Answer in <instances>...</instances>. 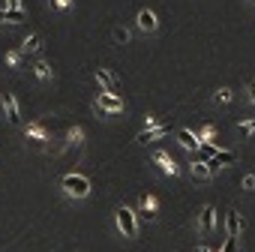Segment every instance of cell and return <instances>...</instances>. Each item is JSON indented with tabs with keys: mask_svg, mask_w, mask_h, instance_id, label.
<instances>
[{
	"mask_svg": "<svg viewBox=\"0 0 255 252\" xmlns=\"http://www.w3.org/2000/svg\"><path fill=\"white\" fill-rule=\"evenodd\" d=\"M60 186H63L69 195H75V198H84V195L90 192V180L81 177V174H66V177L60 180Z\"/></svg>",
	"mask_w": 255,
	"mask_h": 252,
	"instance_id": "cell-1",
	"label": "cell"
},
{
	"mask_svg": "<svg viewBox=\"0 0 255 252\" xmlns=\"http://www.w3.org/2000/svg\"><path fill=\"white\" fill-rule=\"evenodd\" d=\"M117 225H120V231H123L126 237H135V231H138L135 213H132L129 207H120V210H117Z\"/></svg>",
	"mask_w": 255,
	"mask_h": 252,
	"instance_id": "cell-2",
	"label": "cell"
},
{
	"mask_svg": "<svg viewBox=\"0 0 255 252\" xmlns=\"http://www.w3.org/2000/svg\"><path fill=\"white\" fill-rule=\"evenodd\" d=\"M231 162H237V153H234V150H216V156L207 159V168H210V174H213V171H219L222 165H231Z\"/></svg>",
	"mask_w": 255,
	"mask_h": 252,
	"instance_id": "cell-3",
	"label": "cell"
},
{
	"mask_svg": "<svg viewBox=\"0 0 255 252\" xmlns=\"http://www.w3.org/2000/svg\"><path fill=\"white\" fill-rule=\"evenodd\" d=\"M171 132V123H162V126H150V129H144L135 141L138 144H147V141H156V138H162V135H168Z\"/></svg>",
	"mask_w": 255,
	"mask_h": 252,
	"instance_id": "cell-4",
	"label": "cell"
},
{
	"mask_svg": "<svg viewBox=\"0 0 255 252\" xmlns=\"http://www.w3.org/2000/svg\"><path fill=\"white\" fill-rule=\"evenodd\" d=\"M3 108H6V117L9 123H18L21 120V111H18V99L12 93H3Z\"/></svg>",
	"mask_w": 255,
	"mask_h": 252,
	"instance_id": "cell-5",
	"label": "cell"
},
{
	"mask_svg": "<svg viewBox=\"0 0 255 252\" xmlns=\"http://www.w3.org/2000/svg\"><path fill=\"white\" fill-rule=\"evenodd\" d=\"M153 162H156V165H159L165 174H171V177L177 174V165H174V159H171L165 150H156V153H153Z\"/></svg>",
	"mask_w": 255,
	"mask_h": 252,
	"instance_id": "cell-6",
	"label": "cell"
},
{
	"mask_svg": "<svg viewBox=\"0 0 255 252\" xmlns=\"http://www.w3.org/2000/svg\"><path fill=\"white\" fill-rule=\"evenodd\" d=\"M96 78H99V84L105 87V93H111V96H117V78L108 72V69H96Z\"/></svg>",
	"mask_w": 255,
	"mask_h": 252,
	"instance_id": "cell-7",
	"label": "cell"
},
{
	"mask_svg": "<svg viewBox=\"0 0 255 252\" xmlns=\"http://www.w3.org/2000/svg\"><path fill=\"white\" fill-rule=\"evenodd\" d=\"M213 222H216V210H213V207L207 204V207L201 210V216H198V228H201V231L207 234V231L213 228Z\"/></svg>",
	"mask_w": 255,
	"mask_h": 252,
	"instance_id": "cell-8",
	"label": "cell"
},
{
	"mask_svg": "<svg viewBox=\"0 0 255 252\" xmlns=\"http://www.w3.org/2000/svg\"><path fill=\"white\" fill-rule=\"evenodd\" d=\"M99 105L108 108V111H120V108H123V99H120V96H111V93L102 90V93H99Z\"/></svg>",
	"mask_w": 255,
	"mask_h": 252,
	"instance_id": "cell-9",
	"label": "cell"
},
{
	"mask_svg": "<svg viewBox=\"0 0 255 252\" xmlns=\"http://www.w3.org/2000/svg\"><path fill=\"white\" fill-rule=\"evenodd\" d=\"M225 228H228V237H237L243 222H240V213L237 210H228V219H225Z\"/></svg>",
	"mask_w": 255,
	"mask_h": 252,
	"instance_id": "cell-10",
	"label": "cell"
},
{
	"mask_svg": "<svg viewBox=\"0 0 255 252\" xmlns=\"http://www.w3.org/2000/svg\"><path fill=\"white\" fill-rule=\"evenodd\" d=\"M138 27H141V30H147V33H150V30H156V15H153L150 9H141V12H138Z\"/></svg>",
	"mask_w": 255,
	"mask_h": 252,
	"instance_id": "cell-11",
	"label": "cell"
},
{
	"mask_svg": "<svg viewBox=\"0 0 255 252\" xmlns=\"http://www.w3.org/2000/svg\"><path fill=\"white\" fill-rule=\"evenodd\" d=\"M177 138H180V144H183L186 150H198V138H195L189 129H177Z\"/></svg>",
	"mask_w": 255,
	"mask_h": 252,
	"instance_id": "cell-12",
	"label": "cell"
},
{
	"mask_svg": "<svg viewBox=\"0 0 255 252\" xmlns=\"http://www.w3.org/2000/svg\"><path fill=\"white\" fill-rule=\"evenodd\" d=\"M141 216H144V219H153V216H156V201H153L150 195L141 198Z\"/></svg>",
	"mask_w": 255,
	"mask_h": 252,
	"instance_id": "cell-13",
	"label": "cell"
},
{
	"mask_svg": "<svg viewBox=\"0 0 255 252\" xmlns=\"http://www.w3.org/2000/svg\"><path fill=\"white\" fill-rule=\"evenodd\" d=\"M0 21H27L21 9H0Z\"/></svg>",
	"mask_w": 255,
	"mask_h": 252,
	"instance_id": "cell-14",
	"label": "cell"
},
{
	"mask_svg": "<svg viewBox=\"0 0 255 252\" xmlns=\"http://www.w3.org/2000/svg\"><path fill=\"white\" fill-rule=\"evenodd\" d=\"M27 138H33V141L42 144V141H45V129H42L39 123H30V126H27Z\"/></svg>",
	"mask_w": 255,
	"mask_h": 252,
	"instance_id": "cell-15",
	"label": "cell"
},
{
	"mask_svg": "<svg viewBox=\"0 0 255 252\" xmlns=\"http://www.w3.org/2000/svg\"><path fill=\"white\" fill-rule=\"evenodd\" d=\"M216 150H219L216 144H198V153H201V159H198V162H207V159H213V156H216Z\"/></svg>",
	"mask_w": 255,
	"mask_h": 252,
	"instance_id": "cell-16",
	"label": "cell"
},
{
	"mask_svg": "<svg viewBox=\"0 0 255 252\" xmlns=\"http://www.w3.org/2000/svg\"><path fill=\"white\" fill-rule=\"evenodd\" d=\"M192 177H198V180H207V177H210V168H207V162H192Z\"/></svg>",
	"mask_w": 255,
	"mask_h": 252,
	"instance_id": "cell-17",
	"label": "cell"
},
{
	"mask_svg": "<svg viewBox=\"0 0 255 252\" xmlns=\"http://www.w3.org/2000/svg\"><path fill=\"white\" fill-rule=\"evenodd\" d=\"M39 45H42V39H39V36H27V39H24V45H21V51H24V54H33Z\"/></svg>",
	"mask_w": 255,
	"mask_h": 252,
	"instance_id": "cell-18",
	"label": "cell"
},
{
	"mask_svg": "<svg viewBox=\"0 0 255 252\" xmlns=\"http://www.w3.org/2000/svg\"><path fill=\"white\" fill-rule=\"evenodd\" d=\"M240 129L249 135V132H255V117H249V120H240Z\"/></svg>",
	"mask_w": 255,
	"mask_h": 252,
	"instance_id": "cell-19",
	"label": "cell"
},
{
	"mask_svg": "<svg viewBox=\"0 0 255 252\" xmlns=\"http://www.w3.org/2000/svg\"><path fill=\"white\" fill-rule=\"evenodd\" d=\"M114 39H117V42H129V30H126V27H117V30H114Z\"/></svg>",
	"mask_w": 255,
	"mask_h": 252,
	"instance_id": "cell-20",
	"label": "cell"
},
{
	"mask_svg": "<svg viewBox=\"0 0 255 252\" xmlns=\"http://www.w3.org/2000/svg\"><path fill=\"white\" fill-rule=\"evenodd\" d=\"M36 75H39V78H48V75H51L48 63H36Z\"/></svg>",
	"mask_w": 255,
	"mask_h": 252,
	"instance_id": "cell-21",
	"label": "cell"
},
{
	"mask_svg": "<svg viewBox=\"0 0 255 252\" xmlns=\"http://www.w3.org/2000/svg\"><path fill=\"white\" fill-rule=\"evenodd\" d=\"M222 252H237V237H228L225 246H222Z\"/></svg>",
	"mask_w": 255,
	"mask_h": 252,
	"instance_id": "cell-22",
	"label": "cell"
},
{
	"mask_svg": "<svg viewBox=\"0 0 255 252\" xmlns=\"http://www.w3.org/2000/svg\"><path fill=\"white\" fill-rule=\"evenodd\" d=\"M216 99H219V102H228V99H231V90H228V87H222V90L216 93Z\"/></svg>",
	"mask_w": 255,
	"mask_h": 252,
	"instance_id": "cell-23",
	"label": "cell"
},
{
	"mask_svg": "<svg viewBox=\"0 0 255 252\" xmlns=\"http://www.w3.org/2000/svg\"><path fill=\"white\" fill-rule=\"evenodd\" d=\"M243 189H255V174H249V177H243Z\"/></svg>",
	"mask_w": 255,
	"mask_h": 252,
	"instance_id": "cell-24",
	"label": "cell"
},
{
	"mask_svg": "<svg viewBox=\"0 0 255 252\" xmlns=\"http://www.w3.org/2000/svg\"><path fill=\"white\" fill-rule=\"evenodd\" d=\"M246 90H249V99H252V102H255V78H252V81H249V84H246Z\"/></svg>",
	"mask_w": 255,
	"mask_h": 252,
	"instance_id": "cell-25",
	"label": "cell"
},
{
	"mask_svg": "<svg viewBox=\"0 0 255 252\" xmlns=\"http://www.w3.org/2000/svg\"><path fill=\"white\" fill-rule=\"evenodd\" d=\"M54 6H57V9H66V6H69V0H54Z\"/></svg>",
	"mask_w": 255,
	"mask_h": 252,
	"instance_id": "cell-26",
	"label": "cell"
},
{
	"mask_svg": "<svg viewBox=\"0 0 255 252\" xmlns=\"http://www.w3.org/2000/svg\"><path fill=\"white\" fill-rule=\"evenodd\" d=\"M6 9H18V0H6Z\"/></svg>",
	"mask_w": 255,
	"mask_h": 252,
	"instance_id": "cell-27",
	"label": "cell"
},
{
	"mask_svg": "<svg viewBox=\"0 0 255 252\" xmlns=\"http://www.w3.org/2000/svg\"><path fill=\"white\" fill-rule=\"evenodd\" d=\"M198 252H210V249H207V246H201V249H198Z\"/></svg>",
	"mask_w": 255,
	"mask_h": 252,
	"instance_id": "cell-28",
	"label": "cell"
}]
</instances>
